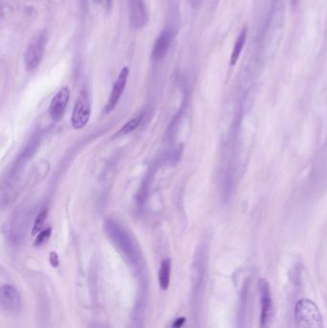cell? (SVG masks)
<instances>
[{
	"label": "cell",
	"mask_w": 327,
	"mask_h": 328,
	"mask_svg": "<svg viewBox=\"0 0 327 328\" xmlns=\"http://www.w3.org/2000/svg\"><path fill=\"white\" fill-rule=\"evenodd\" d=\"M247 36H248V29H247V27H244L241 30L239 36L237 37L236 41H235L234 46H233V50H232L231 57H230V64L231 65H234L238 61L243 48L245 46V43L247 41Z\"/></svg>",
	"instance_id": "cell-12"
},
{
	"label": "cell",
	"mask_w": 327,
	"mask_h": 328,
	"mask_svg": "<svg viewBox=\"0 0 327 328\" xmlns=\"http://www.w3.org/2000/svg\"><path fill=\"white\" fill-rule=\"evenodd\" d=\"M46 40V34L42 31L36 34L28 45L24 56L25 67L28 71H34L39 65L43 57Z\"/></svg>",
	"instance_id": "cell-2"
},
{
	"label": "cell",
	"mask_w": 327,
	"mask_h": 328,
	"mask_svg": "<svg viewBox=\"0 0 327 328\" xmlns=\"http://www.w3.org/2000/svg\"><path fill=\"white\" fill-rule=\"evenodd\" d=\"M49 260H50V264L51 266L53 268H57L59 266V256L57 255V253L55 252H52L50 253V255H49Z\"/></svg>",
	"instance_id": "cell-16"
},
{
	"label": "cell",
	"mask_w": 327,
	"mask_h": 328,
	"mask_svg": "<svg viewBox=\"0 0 327 328\" xmlns=\"http://www.w3.org/2000/svg\"><path fill=\"white\" fill-rule=\"evenodd\" d=\"M0 301L2 308L11 313H17L21 308L19 293L11 285L5 284L0 289Z\"/></svg>",
	"instance_id": "cell-5"
},
{
	"label": "cell",
	"mask_w": 327,
	"mask_h": 328,
	"mask_svg": "<svg viewBox=\"0 0 327 328\" xmlns=\"http://www.w3.org/2000/svg\"><path fill=\"white\" fill-rule=\"evenodd\" d=\"M110 5H111V0H107V6L109 8Z\"/></svg>",
	"instance_id": "cell-19"
},
{
	"label": "cell",
	"mask_w": 327,
	"mask_h": 328,
	"mask_svg": "<svg viewBox=\"0 0 327 328\" xmlns=\"http://www.w3.org/2000/svg\"><path fill=\"white\" fill-rule=\"evenodd\" d=\"M130 21L134 29L143 28L148 21L144 0H130Z\"/></svg>",
	"instance_id": "cell-9"
},
{
	"label": "cell",
	"mask_w": 327,
	"mask_h": 328,
	"mask_svg": "<svg viewBox=\"0 0 327 328\" xmlns=\"http://www.w3.org/2000/svg\"><path fill=\"white\" fill-rule=\"evenodd\" d=\"M90 103L85 92H81L76 100L71 116V125L75 130H81L86 126L90 118Z\"/></svg>",
	"instance_id": "cell-4"
},
{
	"label": "cell",
	"mask_w": 327,
	"mask_h": 328,
	"mask_svg": "<svg viewBox=\"0 0 327 328\" xmlns=\"http://www.w3.org/2000/svg\"><path fill=\"white\" fill-rule=\"evenodd\" d=\"M170 275H171V259L165 258L161 262L158 271V283H159V287L163 291H166L169 287Z\"/></svg>",
	"instance_id": "cell-11"
},
{
	"label": "cell",
	"mask_w": 327,
	"mask_h": 328,
	"mask_svg": "<svg viewBox=\"0 0 327 328\" xmlns=\"http://www.w3.org/2000/svg\"><path fill=\"white\" fill-rule=\"evenodd\" d=\"M297 328H324L323 317L317 304L307 299L299 301L295 306Z\"/></svg>",
	"instance_id": "cell-1"
},
{
	"label": "cell",
	"mask_w": 327,
	"mask_h": 328,
	"mask_svg": "<svg viewBox=\"0 0 327 328\" xmlns=\"http://www.w3.org/2000/svg\"><path fill=\"white\" fill-rule=\"evenodd\" d=\"M69 97V89L67 87H62L52 99L49 107V114L53 121H60L62 118L67 107Z\"/></svg>",
	"instance_id": "cell-6"
},
{
	"label": "cell",
	"mask_w": 327,
	"mask_h": 328,
	"mask_svg": "<svg viewBox=\"0 0 327 328\" xmlns=\"http://www.w3.org/2000/svg\"><path fill=\"white\" fill-rule=\"evenodd\" d=\"M300 3V0H292V6L293 7H297Z\"/></svg>",
	"instance_id": "cell-18"
},
{
	"label": "cell",
	"mask_w": 327,
	"mask_h": 328,
	"mask_svg": "<svg viewBox=\"0 0 327 328\" xmlns=\"http://www.w3.org/2000/svg\"><path fill=\"white\" fill-rule=\"evenodd\" d=\"M47 208H42L39 213L37 214L36 216V220H35V223H34V226H33V230H32V234L33 235H36V233L40 232L43 225H44V222L46 220V217H47Z\"/></svg>",
	"instance_id": "cell-14"
},
{
	"label": "cell",
	"mask_w": 327,
	"mask_h": 328,
	"mask_svg": "<svg viewBox=\"0 0 327 328\" xmlns=\"http://www.w3.org/2000/svg\"><path fill=\"white\" fill-rule=\"evenodd\" d=\"M106 229L109 232V236L121 248L122 251L130 258H133L134 251H133V245L129 236L126 234V232L122 231L121 229L113 222H108L106 224Z\"/></svg>",
	"instance_id": "cell-8"
},
{
	"label": "cell",
	"mask_w": 327,
	"mask_h": 328,
	"mask_svg": "<svg viewBox=\"0 0 327 328\" xmlns=\"http://www.w3.org/2000/svg\"><path fill=\"white\" fill-rule=\"evenodd\" d=\"M128 76H129V68L124 67L119 73L116 81L114 82V84L112 85L110 96H109L108 104L105 108V112L106 113H109V112L112 111L113 109L116 108V106H117V104H118V102L121 98L122 94L125 90L126 85H127Z\"/></svg>",
	"instance_id": "cell-7"
},
{
	"label": "cell",
	"mask_w": 327,
	"mask_h": 328,
	"mask_svg": "<svg viewBox=\"0 0 327 328\" xmlns=\"http://www.w3.org/2000/svg\"><path fill=\"white\" fill-rule=\"evenodd\" d=\"M51 231H52V230L50 228L44 230V231H40L38 233V235L36 236V240H35V244H34L35 247H40V246L46 243L48 241L50 236H51Z\"/></svg>",
	"instance_id": "cell-15"
},
{
	"label": "cell",
	"mask_w": 327,
	"mask_h": 328,
	"mask_svg": "<svg viewBox=\"0 0 327 328\" xmlns=\"http://www.w3.org/2000/svg\"><path fill=\"white\" fill-rule=\"evenodd\" d=\"M258 290L261 304L260 328H269L273 320V299L271 288L267 280L261 279L258 281Z\"/></svg>",
	"instance_id": "cell-3"
},
{
	"label": "cell",
	"mask_w": 327,
	"mask_h": 328,
	"mask_svg": "<svg viewBox=\"0 0 327 328\" xmlns=\"http://www.w3.org/2000/svg\"><path fill=\"white\" fill-rule=\"evenodd\" d=\"M141 122H142V115L137 116V117H134L132 120L127 122L122 127L121 129L115 134V135L113 137L114 138H117V137H120V136H123V135H126V134L133 133V131H135L140 126Z\"/></svg>",
	"instance_id": "cell-13"
},
{
	"label": "cell",
	"mask_w": 327,
	"mask_h": 328,
	"mask_svg": "<svg viewBox=\"0 0 327 328\" xmlns=\"http://www.w3.org/2000/svg\"><path fill=\"white\" fill-rule=\"evenodd\" d=\"M172 42V36L170 32L164 30L157 37L153 48H152V58L155 61L161 60L167 54Z\"/></svg>",
	"instance_id": "cell-10"
},
{
	"label": "cell",
	"mask_w": 327,
	"mask_h": 328,
	"mask_svg": "<svg viewBox=\"0 0 327 328\" xmlns=\"http://www.w3.org/2000/svg\"><path fill=\"white\" fill-rule=\"evenodd\" d=\"M185 322V319L184 318H180L178 320L175 321L174 325H173V328H181L182 327V325L184 324Z\"/></svg>",
	"instance_id": "cell-17"
}]
</instances>
